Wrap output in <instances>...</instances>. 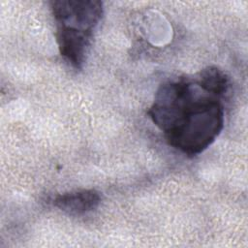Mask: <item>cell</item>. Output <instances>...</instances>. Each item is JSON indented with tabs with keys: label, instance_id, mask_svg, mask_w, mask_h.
I'll return each instance as SVG.
<instances>
[{
	"label": "cell",
	"instance_id": "7a4b0ae2",
	"mask_svg": "<svg viewBox=\"0 0 248 248\" xmlns=\"http://www.w3.org/2000/svg\"><path fill=\"white\" fill-rule=\"evenodd\" d=\"M57 26L93 33L103 16V4L95 0H57L50 2Z\"/></svg>",
	"mask_w": 248,
	"mask_h": 248
},
{
	"label": "cell",
	"instance_id": "3957f363",
	"mask_svg": "<svg viewBox=\"0 0 248 248\" xmlns=\"http://www.w3.org/2000/svg\"><path fill=\"white\" fill-rule=\"evenodd\" d=\"M92 34L57 26L55 38L59 52L76 69H80L84 63Z\"/></svg>",
	"mask_w": 248,
	"mask_h": 248
},
{
	"label": "cell",
	"instance_id": "5b68a950",
	"mask_svg": "<svg viewBox=\"0 0 248 248\" xmlns=\"http://www.w3.org/2000/svg\"><path fill=\"white\" fill-rule=\"evenodd\" d=\"M196 81L205 91L220 99L227 94L231 85L227 75L214 66H209L202 70L199 73Z\"/></svg>",
	"mask_w": 248,
	"mask_h": 248
},
{
	"label": "cell",
	"instance_id": "6da1fadb",
	"mask_svg": "<svg viewBox=\"0 0 248 248\" xmlns=\"http://www.w3.org/2000/svg\"><path fill=\"white\" fill-rule=\"evenodd\" d=\"M168 143L187 156L205 150L224 127L220 98L190 80L164 83L147 111Z\"/></svg>",
	"mask_w": 248,
	"mask_h": 248
},
{
	"label": "cell",
	"instance_id": "277c9868",
	"mask_svg": "<svg viewBox=\"0 0 248 248\" xmlns=\"http://www.w3.org/2000/svg\"><path fill=\"white\" fill-rule=\"evenodd\" d=\"M100 202L99 192L89 189L61 194L54 199L53 204L68 214L80 215L94 210Z\"/></svg>",
	"mask_w": 248,
	"mask_h": 248
}]
</instances>
